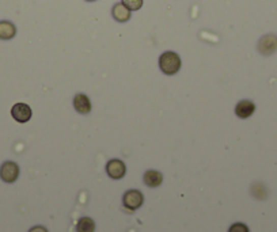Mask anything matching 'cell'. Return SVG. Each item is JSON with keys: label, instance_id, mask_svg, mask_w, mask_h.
<instances>
[{"label": "cell", "instance_id": "obj_5", "mask_svg": "<svg viewBox=\"0 0 277 232\" xmlns=\"http://www.w3.org/2000/svg\"><path fill=\"white\" fill-rule=\"evenodd\" d=\"M258 50L264 56H270L277 50V37L273 34L264 36L258 42Z\"/></svg>", "mask_w": 277, "mask_h": 232}, {"label": "cell", "instance_id": "obj_11", "mask_svg": "<svg viewBox=\"0 0 277 232\" xmlns=\"http://www.w3.org/2000/svg\"><path fill=\"white\" fill-rule=\"evenodd\" d=\"M163 181V175L159 171L150 170L144 174V183L150 187H158Z\"/></svg>", "mask_w": 277, "mask_h": 232}, {"label": "cell", "instance_id": "obj_8", "mask_svg": "<svg viewBox=\"0 0 277 232\" xmlns=\"http://www.w3.org/2000/svg\"><path fill=\"white\" fill-rule=\"evenodd\" d=\"M254 111H256V105L252 101H247V99L240 101L235 107V114L239 118L250 117Z\"/></svg>", "mask_w": 277, "mask_h": 232}, {"label": "cell", "instance_id": "obj_10", "mask_svg": "<svg viewBox=\"0 0 277 232\" xmlns=\"http://www.w3.org/2000/svg\"><path fill=\"white\" fill-rule=\"evenodd\" d=\"M16 34L15 24L8 20H0V40H11Z\"/></svg>", "mask_w": 277, "mask_h": 232}, {"label": "cell", "instance_id": "obj_3", "mask_svg": "<svg viewBox=\"0 0 277 232\" xmlns=\"http://www.w3.org/2000/svg\"><path fill=\"white\" fill-rule=\"evenodd\" d=\"M32 114L33 111L30 106L26 105V103H15L12 106L11 115L16 122H20V124L29 122L32 118Z\"/></svg>", "mask_w": 277, "mask_h": 232}, {"label": "cell", "instance_id": "obj_2", "mask_svg": "<svg viewBox=\"0 0 277 232\" xmlns=\"http://www.w3.org/2000/svg\"><path fill=\"white\" fill-rule=\"evenodd\" d=\"M19 177V166L14 162H6L0 167V178L4 182L12 183L15 182Z\"/></svg>", "mask_w": 277, "mask_h": 232}, {"label": "cell", "instance_id": "obj_7", "mask_svg": "<svg viewBox=\"0 0 277 232\" xmlns=\"http://www.w3.org/2000/svg\"><path fill=\"white\" fill-rule=\"evenodd\" d=\"M73 107L76 109L77 113L87 114L91 110V102H90L89 97L85 94H77L73 98Z\"/></svg>", "mask_w": 277, "mask_h": 232}, {"label": "cell", "instance_id": "obj_1", "mask_svg": "<svg viewBox=\"0 0 277 232\" xmlns=\"http://www.w3.org/2000/svg\"><path fill=\"white\" fill-rule=\"evenodd\" d=\"M181 57L174 52H164L159 57V68L166 75H174L181 69Z\"/></svg>", "mask_w": 277, "mask_h": 232}, {"label": "cell", "instance_id": "obj_16", "mask_svg": "<svg viewBox=\"0 0 277 232\" xmlns=\"http://www.w3.org/2000/svg\"><path fill=\"white\" fill-rule=\"evenodd\" d=\"M87 2H95V0H87Z\"/></svg>", "mask_w": 277, "mask_h": 232}, {"label": "cell", "instance_id": "obj_4", "mask_svg": "<svg viewBox=\"0 0 277 232\" xmlns=\"http://www.w3.org/2000/svg\"><path fill=\"white\" fill-rule=\"evenodd\" d=\"M124 205L125 208L130 209V211H136L143 205V201H144V197H143L142 191L138 190H128L124 194Z\"/></svg>", "mask_w": 277, "mask_h": 232}, {"label": "cell", "instance_id": "obj_12", "mask_svg": "<svg viewBox=\"0 0 277 232\" xmlns=\"http://www.w3.org/2000/svg\"><path fill=\"white\" fill-rule=\"evenodd\" d=\"M77 232H94L95 231V223L90 217H81L76 224Z\"/></svg>", "mask_w": 277, "mask_h": 232}, {"label": "cell", "instance_id": "obj_9", "mask_svg": "<svg viewBox=\"0 0 277 232\" xmlns=\"http://www.w3.org/2000/svg\"><path fill=\"white\" fill-rule=\"evenodd\" d=\"M112 14H113L114 19L117 20V22H121V23L130 19V10L128 7H125L122 3L114 4Z\"/></svg>", "mask_w": 277, "mask_h": 232}, {"label": "cell", "instance_id": "obj_14", "mask_svg": "<svg viewBox=\"0 0 277 232\" xmlns=\"http://www.w3.org/2000/svg\"><path fill=\"white\" fill-rule=\"evenodd\" d=\"M228 232H248V228L243 223H235L230 227Z\"/></svg>", "mask_w": 277, "mask_h": 232}, {"label": "cell", "instance_id": "obj_6", "mask_svg": "<svg viewBox=\"0 0 277 232\" xmlns=\"http://www.w3.org/2000/svg\"><path fill=\"white\" fill-rule=\"evenodd\" d=\"M106 172L110 178L113 179H121L126 172V167L124 162L118 160V159H113L106 164Z\"/></svg>", "mask_w": 277, "mask_h": 232}, {"label": "cell", "instance_id": "obj_13", "mask_svg": "<svg viewBox=\"0 0 277 232\" xmlns=\"http://www.w3.org/2000/svg\"><path fill=\"white\" fill-rule=\"evenodd\" d=\"M125 7H128L130 11H137L143 6V0H122L121 2Z\"/></svg>", "mask_w": 277, "mask_h": 232}, {"label": "cell", "instance_id": "obj_15", "mask_svg": "<svg viewBox=\"0 0 277 232\" xmlns=\"http://www.w3.org/2000/svg\"><path fill=\"white\" fill-rule=\"evenodd\" d=\"M29 232H48V229L45 227H41V225H37V227H33Z\"/></svg>", "mask_w": 277, "mask_h": 232}]
</instances>
